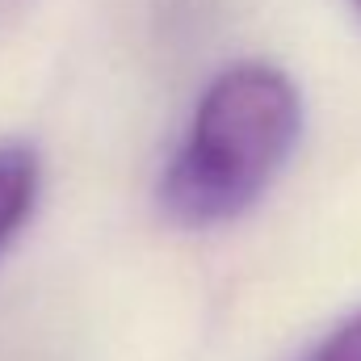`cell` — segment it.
Returning <instances> with one entry per match:
<instances>
[{
  "instance_id": "1",
  "label": "cell",
  "mask_w": 361,
  "mask_h": 361,
  "mask_svg": "<svg viewBox=\"0 0 361 361\" xmlns=\"http://www.w3.org/2000/svg\"><path fill=\"white\" fill-rule=\"evenodd\" d=\"M302 135V97L286 72L240 63L210 80L160 177V210L189 231L252 210Z\"/></svg>"
},
{
  "instance_id": "2",
  "label": "cell",
  "mask_w": 361,
  "mask_h": 361,
  "mask_svg": "<svg viewBox=\"0 0 361 361\" xmlns=\"http://www.w3.org/2000/svg\"><path fill=\"white\" fill-rule=\"evenodd\" d=\"M38 156L30 147H0V252L17 240L38 202Z\"/></svg>"
},
{
  "instance_id": "3",
  "label": "cell",
  "mask_w": 361,
  "mask_h": 361,
  "mask_svg": "<svg viewBox=\"0 0 361 361\" xmlns=\"http://www.w3.org/2000/svg\"><path fill=\"white\" fill-rule=\"evenodd\" d=\"M307 361H361V311L353 319H345Z\"/></svg>"
},
{
  "instance_id": "4",
  "label": "cell",
  "mask_w": 361,
  "mask_h": 361,
  "mask_svg": "<svg viewBox=\"0 0 361 361\" xmlns=\"http://www.w3.org/2000/svg\"><path fill=\"white\" fill-rule=\"evenodd\" d=\"M357 8H361V0H357Z\"/></svg>"
}]
</instances>
